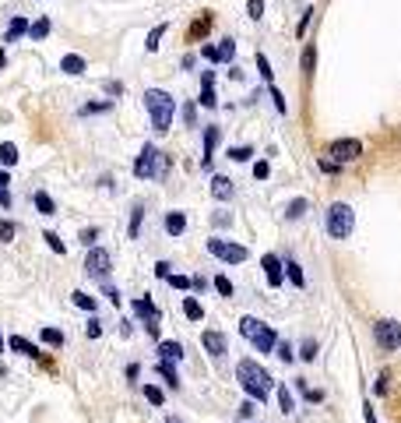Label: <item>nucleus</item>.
Wrapping results in <instances>:
<instances>
[{"instance_id":"35","label":"nucleus","mask_w":401,"mask_h":423,"mask_svg":"<svg viewBox=\"0 0 401 423\" xmlns=\"http://www.w3.org/2000/svg\"><path fill=\"white\" fill-rule=\"evenodd\" d=\"M71 300H74L81 311H96V300H91L88 293H71Z\"/></svg>"},{"instance_id":"60","label":"nucleus","mask_w":401,"mask_h":423,"mask_svg":"<svg viewBox=\"0 0 401 423\" xmlns=\"http://www.w3.org/2000/svg\"><path fill=\"white\" fill-rule=\"evenodd\" d=\"M362 416H366V423H377V416H373V409H369V406H362Z\"/></svg>"},{"instance_id":"18","label":"nucleus","mask_w":401,"mask_h":423,"mask_svg":"<svg viewBox=\"0 0 401 423\" xmlns=\"http://www.w3.org/2000/svg\"><path fill=\"white\" fill-rule=\"evenodd\" d=\"M8 346H11L14 353H21V356H32V360L39 356V349H36L32 342H28V339H21V336H11V339H8Z\"/></svg>"},{"instance_id":"26","label":"nucleus","mask_w":401,"mask_h":423,"mask_svg":"<svg viewBox=\"0 0 401 423\" xmlns=\"http://www.w3.org/2000/svg\"><path fill=\"white\" fill-rule=\"evenodd\" d=\"M183 314H187L191 321H201V318H204V307L197 304L194 296H187V300H183Z\"/></svg>"},{"instance_id":"16","label":"nucleus","mask_w":401,"mask_h":423,"mask_svg":"<svg viewBox=\"0 0 401 423\" xmlns=\"http://www.w3.org/2000/svg\"><path fill=\"white\" fill-rule=\"evenodd\" d=\"M208 32H211V14L204 11V14H201V18H197V21L187 28V39H191V43H197V39H204Z\"/></svg>"},{"instance_id":"47","label":"nucleus","mask_w":401,"mask_h":423,"mask_svg":"<svg viewBox=\"0 0 401 423\" xmlns=\"http://www.w3.org/2000/svg\"><path fill=\"white\" fill-rule=\"evenodd\" d=\"M96 240H99V229H81V244L85 247H96Z\"/></svg>"},{"instance_id":"1","label":"nucleus","mask_w":401,"mask_h":423,"mask_svg":"<svg viewBox=\"0 0 401 423\" xmlns=\"http://www.w3.org/2000/svg\"><path fill=\"white\" fill-rule=\"evenodd\" d=\"M236 381L243 384V391L254 402H264L271 395V374L261 364H254V360H239V364H236Z\"/></svg>"},{"instance_id":"23","label":"nucleus","mask_w":401,"mask_h":423,"mask_svg":"<svg viewBox=\"0 0 401 423\" xmlns=\"http://www.w3.org/2000/svg\"><path fill=\"white\" fill-rule=\"evenodd\" d=\"M60 68H64L67 74H85V56H78V53H67V56H64V64H60Z\"/></svg>"},{"instance_id":"49","label":"nucleus","mask_w":401,"mask_h":423,"mask_svg":"<svg viewBox=\"0 0 401 423\" xmlns=\"http://www.w3.org/2000/svg\"><path fill=\"white\" fill-rule=\"evenodd\" d=\"M215 289H219L222 296H232V282H229L226 276H219V279H215Z\"/></svg>"},{"instance_id":"59","label":"nucleus","mask_w":401,"mask_h":423,"mask_svg":"<svg viewBox=\"0 0 401 423\" xmlns=\"http://www.w3.org/2000/svg\"><path fill=\"white\" fill-rule=\"evenodd\" d=\"M106 296H109V304H120V296H116V289L106 282Z\"/></svg>"},{"instance_id":"3","label":"nucleus","mask_w":401,"mask_h":423,"mask_svg":"<svg viewBox=\"0 0 401 423\" xmlns=\"http://www.w3.org/2000/svg\"><path fill=\"white\" fill-rule=\"evenodd\" d=\"M324 226H327L331 240H349V236H352V229H356V212H352V205H345V201L327 205Z\"/></svg>"},{"instance_id":"58","label":"nucleus","mask_w":401,"mask_h":423,"mask_svg":"<svg viewBox=\"0 0 401 423\" xmlns=\"http://www.w3.org/2000/svg\"><path fill=\"white\" fill-rule=\"evenodd\" d=\"M306 399H310V402H324V391L314 388V391H306Z\"/></svg>"},{"instance_id":"46","label":"nucleus","mask_w":401,"mask_h":423,"mask_svg":"<svg viewBox=\"0 0 401 423\" xmlns=\"http://www.w3.org/2000/svg\"><path fill=\"white\" fill-rule=\"evenodd\" d=\"M246 11H250L254 21H261L264 18V0H250V8H246Z\"/></svg>"},{"instance_id":"24","label":"nucleus","mask_w":401,"mask_h":423,"mask_svg":"<svg viewBox=\"0 0 401 423\" xmlns=\"http://www.w3.org/2000/svg\"><path fill=\"white\" fill-rule=\"evenodd\" d=\"M36 208H39V216H53V212H56V205H53V198L46 194V191H36Z\"/></svg>"},{"instance_id":"39","label":"nucleus","mask_w":401,"mask_h":423,"mask_svg":"<svg viewBox=\"0 0 401 423\" xmlns=\"http://www.w3.org/2000/svg\"><path fill=\"white\" fill-rule=\"evenodd\" d=\"M377 395H387V391H391V371H380V381H377Z\"/></svg>"},{"instance_id":"36","label":"nucleus","mask_w":401,"mask_h":423,"mask_svg":"<svg viewBox=\"0 0 401 423\" xmlns=\"http://www.w3.org/2000/svg\"><path fill=\"white\" fill-rule=\"evenodd\" d=\"M314 64H317V50H314V46H306V53H303V71H306V74H314Z\"/></svg>"},{"instance_id":"14","label":"nucleus","mask_w":401,"mask_h":423,"mask_svg":"<svg viewBox=\"0 0 401 423\" xmlns=\"http://www.w3.org/2000/svg\"><path fill=\"white\" fill-rule=\"evenodd\" d=\"M211 194L219 198V201H229V198L236 194L232 180H229V176H211Z\"/></svg>"},{"instance_id":"8","label":"nucleus","mask_w":401,"mask_h":423,"mask_svg":"<svg viewBox=\"0 0 401 423\" xmlns=\"http://www.w3.org/2000/svg\"><path fill=\"white\" fill-rule=\"evenodd\" d=\"M208 254L222 258V261H229V265L246 261V247H243V244H229V240H208Z\"/></svg>"},{"instance_id":"22","label":"nucleus","mask_w":401,"mask_h":423,"mask_svg":"<svg viewBox=\"0 0 401 423\" xmlns=\"http://www.w3.org/2000/svg\"><path fill=\"white\" fill-rule=\"evenodd\" d=\"M21 36H28V21H25V18H11V25H8V43H18Z\"/></svg>"},{"instance_id":"50","label":"nucleus","mask_w":401,"mask_h":423,"mask_svg":"<svg viewBox=\"0 0 401 423\" xmlns=\"http://www.w3.org/2000/svg\"><path fill=\"white\" fill-rule=\"evenodd\" d=\"M85 331H88V339H99V336H102V324H99V318H91Z\"/></svg>"},{"instance_id":"31","label":"nucleus","mask_w":401,"mask_h":423,"mask_svg":"<svg viewBox=\"0 0 401 423\" xmlns=\"http://www.w3.org/2000/svg\"><path fill=\"white\" fill-rule=\"evenodd\" d=\"M162 36H166V25H155V28L148 32V43H144V46H148L151 53H155V50H159V43H162Z\"/></svg>"},{"instance_id":"52","label":"nucleus","mask_w":401,"mask_h":423,"mask_svg":"<svg viewBox=\"0 0 401 423\" xmlns=\"http://www.w3.org/2000/svg\"><path fill=\"white\" fill-rule=\"evenodd\" d=\"M183 120H187V127H194V120H197V110L187 103V106H183Z\"/></svg>"},{"instance_id":"64","label":"nucleus","mask_w":401,"mask_h":423,"mask_svg":"<svg viewBox=\"0 0 401 423\" xmlns=\"http://www.w3.org/2000/svg\"><path fill=\"white\" fill-rule=\"evenodd\" d=\"M166 423H183V420H176V416H169V420H166Z\"/></svg>"},{"instance_id":"34","label":"nucleus","mask_w":401,"mask_h":423,"mask_svg":"<svg viewBox=\"0 0 401 423\" xmlns=\"http://www.w3.org/2000/svg\"><path fill=\"white\" fill-rule=\"evenodd\" d=\"M279 406H282V413H285V416L296 409V406H292V395H289V388H285V384H279Z\"/></svg>"},{"instance_id":"51","label":"nucleus","mask_w":401,"mask_h":423,"mask_svg":"<svg viewBox=\"0 0 401 423\" xmlns=\"http://www.w3.org/2000/svg\"><path fill=\"white\" fill-rule=\"evenodd\" d=\"M314 356H317V342L306 339V342H303V360H314Z\"/></svg>"},{"instance_id":"10","label":"nucleus","mask_w":401,"mask_h":423,"mask_svg":"<svg viewBox=\"0 0 401 423\" xmlns=\"http://www.w3.org/2000/svg\"><path fill=\"white\" fill-rule=\"evenodd\" d=\"M201 53H204V60H211V64H229V60L236 56V43L222 39V46H204Z\"/></svg>"},{"instance_id":"40","label":"nucleus","mask_w":401,"mask_h":423,"mask_svg":"<svg viewBox=\"0 0 401 423\" xmlns=\"http://www.w3.org/2000/svg\"><path fill=\"white\" fill-rule=\"evenodd\" d=\"M14 223H8V219H0V240H8V244H11V240H14Z\"/></svg>"},{"instance_id":"53","label":"nucleus","mask_w":401,"mask_h":423,"mask_svg":"<svg viewBox=\"0 0 401 423\" xmlns=\"http://www.w3.org/2000/svg\"><path fill=\"white\" fill-rule=\"evenodd\" d=\"M271 99H274V110H279V113H285V99H282V92H279V88H271Z\"/></svg>"},{"instance_id":"29","label":"nucleus","mask_w":401,"mask_h":423,"mask_svg":"<svg viewBox=\"0 0 401 423\" xmlns=\"http://www.w3.org/2000/svg\"><path fill=\"white\" fill-rule=\"evenodd\" d=\"M0 163H4V166H14V163H18V148H14L11 141L0 145Z\"/></svg>"},{"instance_id":"6","label":"nucleus","mask_w":401,"mask_h":423,"mask_svg":"<svg viewBox=\"0 0 401 423\" xmlns=\"http://www.w3.org/2000/svg\"><path fill=\"white\" fill-rule=\"evenodd\" d=\"M373 336H377V346L380 349H401V324L394 321V318H387V321H377L373 324Z\"/></svg>"},{"instance_id":"9","label":"nucleus","mask_w":401,"mask_h":423,"mask_svg":"<svg viewBox=\"0 0 401 423\" xmlns=\"http://www.w3.org/2000/svg\"><path fill=\"white\" fill-rule=\"evenodd\" d=\"M85 271H88L91 279H102L106 282V276H109V254L102 247H91L88 258H85Z\"/></svg>"},{"instance_id":"33","label":"nucleus","mask_w":401,"mask_h":423,"mask_svg":"<svg viewBox=\"0 0 401 423\" xmlns=\"http://www.w3.org/2000/svg\"><path fill=\"white\" fill-rule=\"evenodd\" d=\"M285 276H289V279H292V282L303 289V282H306V279H303V268H299L296 261H285Z\"/></svg>"},{"instance_id":"56","label":"nucleus","mask_w":401,"mask_h":423,"mask_svg":"<svg viewBox=\"0 0 401 423\" xmlns=\"http://www.w3.org/2000/svg\"><path fill=\"white\" fill-rule=\"evenodd\" d=\"M106 92H109V96H120L123 85H120V81H106Z\"/></svg>"},{"instance_id":"5","label":"nucleus","mask_w":401,"mask_h":423,"mask_svg":"<svg viewBox=\"0 0 401 423\" xmlns=\"http://www.w3.org/2000/svg\"><path fill=\"white\" fill-rule=\"evenodd\" d=\"M166 169H169V163H166V156L159 152L155 145H144V148H141V156L134 159V176H138V180L166 176Z\"/></svg>"},{"instance_id":"37","label":"nucleus","mask_w":401,"mask_h":423,"mask_svg":"<svg viewBox=\"0 0 401 423\" xmlns=\"http://www.w3.org/2000/svg\"><path fill=\"white\" fill-rule=\"evenodd\" d=\"M144 399H148L151 406H162V399H166V395H162V388H155V384H148V388H144Z\"/></svg>"},{"instance_id":"61","label":"nucleus","mask_w":401,"mask_h":423,"mask_svg":"<svg viewBox=\"0 0 401 423\" xmlns=\"http://www.w3.org/2000/svg\"><path fill=\"white\" fill-rule=\"evenodd\" d=\"M8 184H11V173H8V169H0V187H8Z\"/></svg>"},{"instance_id":"57","label":"nucleus","mask_w":401,"mask_h":423,"mask_svg":"<svg viewBox=\"0 0 401 423\" xmlns=\"http://www.w3.org/2000/svg\"><path fill=\"white\" fill-rule=\"evenodd\" d=\"M155 276H159V279L169 276V261H159V265H155Z\"/></svg>"},{"instance_id":"15","label":"nucleus","mask_w":401,"mask_h":423,"mask_svg":"<svg viewBox=\"0 0 401 423\" xmlns=\"http://www.w3.org/2000/svg\"><path fill=\"white\" fill-rule=\"evenodd\" d=\"M134 314H138V318H144V321H159V318H162V314H159V307L151 304L148 296H138V300H134Z\"/></svg>"},{"instance_id":"27","label":"nucleus","mask_w":401,"mask_h":423,"mask_svg":"<svg viewBox=\"0 0 401 423\" xmlns=\"http://www.w3.org/2000/svg\"><path fill=\"white\" fill-rule=\"evenodd\" d=\"M141 219H144V205H134V212H131V240H138V233H141Z\"/></svg>"},{"instance_id":"44","label":"nucleus","mask_w":401,"mask_h":423,"mask_svg":"<svg viewBox=\"0 0 401 423\" xmlns=\"http://www.w3.org/2000/svg\"><path fill=\"white\" fill-rule=\"evenodd\" d=\"M279 360H282V364H292V360H296V353H292L289 342H279Z\"/></svg>"},{"instance_id":"32","label":"nucleus","mask_w":401,"mask_h":423,"mask_svg":"<svg viewBox=\"0 0 401 423\" xmlns=\"http://www.w3.org/2000/svg\"><path fill=\"white\" fill-rule=\"evenodd\" d=\"M254 156V148L250 145H239V148H229V159L232 163H246V159H250Z\"/></svg>"},{"instance_id":"55","label":"nucleus","mask_w":401,"mask_h":423,"mask_svg":"<svg viewBox=\"0 0 401 423\" xmlns=\"http://www.w3.org/2000/svg\"><path fill=\"white\" fill-rule=\"evenodd\" d=\"M338 166H342V163H334V159H324V163H321L324 173H338Z\"/></svg>"},{"instance_id":"13","label":"nucleus","mask_w":401,"mask_h":423,"mask_svg":"<svg viewBox=\"0 0 401 423\" xmlns=\"http://www.w3.org/2000/svg\"><path fill=\"white\" fill-rule=\"evenodd\" d=\"M215 103H219V99H215V71H204L201 74V106H215Z\"/></svg>"},{"instance_id":"30","label":"nucleus","mask_w":401,"mask_h":423,"mask_svg":"<svg viewBox=\"0 0 401 423\" xmlns=\"http://www.w3.org/2000/svg\"><path fill=\"white\" fill-rule=\"evenodd\" d=\"M28 36H32L36 43H39V39H46V36H50V21H46V18H39L36 25H28Z\"/></svg>"},{"instance_id":"48","label":"nucleus","mask_w":401,"mask_h":423,"mask_svg":"<svg viewBox=\"0 0 401 423\" xmlns=\"http://www.w3.org/2000/svg\"><path fill=\"white\" fill-rule=\"evenodd\" d=\"M310 14H314V8H306L303 18H299V25H296V36H299V39H303V32H306V25H310Z\"/></svg>"},{"instance_id":"21","label":"nucleus","mask_w":401,"mask_h":423,"mask_svg":"<svg viewBox=\"0 0 401 423\" xmlns=\"http://www.w3.org/2000/svg\"><path fill=\"white\" fill-rule=\"evenodd\" d=\"M159 360H169V364H176V360H183V346H180V342H162V346H159Z\"/></svg>"},{"instance_id":"45","label":"nucleus","mask_w":401,"mask_h":423,"mask_svg":"<svg viewBox=\"0 0 401 423\" xmlns=\"http://www.w3.org/2000/svg\"><path fill=\"white\" fill-rule=\"evenodd\" d=\"M254 413H257V402H254V399H243V406H239V416H243V420H250Z\"/></svg>"},{"instance_id":"63","label":"nucleus","mask_w":401,"mask_h":423,"mask_svg":"<svg viewBox=\"0 0 401 423\" xmlns=\"http://www.w3.org/2000/svg\"><path fill=\"white\" fill-rule=\"evenodd\" d=\"M4 346H8V342H4V336H0V353H4Z\"/></svg>"},{"instance_id":"62","label":"nucleus","mask_w":401,"mask_h":423,"mask_svg":"<svg viewBox=\"0 0 401 423\" xmlns=\"http://www.w3.org/2000/svg\"><path fill=\"white\" fill-rule=\"evenodd\" d=\"M8 64V56H4V50H0V68H4Z\"/></svg>"},{"instance_id":"42","label":"nucleus","mask_w":401,"mask_h":423,"mask_svg":"<svg viewBox=\"0 0 401 423\" xmlns=\"http://www.w3.org/2000/svg\"><path fill=\"white\" fill-rule=\"evenodd\" d=\"M257 71H261V78H264V81H271V64H268V56H264V53H257Z\"/></svg>"},{"instance_id":"4","label":"nucleus","mask_w":401,"mask_h":423,"mask_svg":"<svg viewBox=\"0 0 401 423\" xmlns=\"http://www.w3.org/2000/svg\"><path fill=\"white\" fill-rule=\"evenodd\" d=\"M239 336L243 339H250L261 353H271L274 346H279V339H274V328L257 321V318H239Z\"/></svg>"},{"instance_id":"20","label":"nucleus","mask_w":401,"mask_h":423,"mask_svg":"<svg viewBox=\"0 0 401 423\" xmlns=\"http://www.w3.org/2000/svg\"><path fill=\"white\" fill-rule=\"evenodd\" d=\"M215 145H219V127H208V131H204V166H211Z\"/></svg>"},{"instance_id":"43","label":"nucleus","mask_w":401,"mask_h":423,"mask_svg":"<svg viewBox=\"0 0 401 423\" xmlns=\"http://www.w3.org/2000/svg\"><path fill=\"white\" fill-rule=\"evenodd\" d=\"M109 110V103H88V106H81V116H91V113H106Z\"/></svg>"},{"instance_id":"41","label":"nucleus","mask_w":401,"mask_h":423,"mask_svg":"<svg viewBox=\"0 0 401 423\" xmlns=\"http://www.w3.org/2000/svg\"><path fill=\"white\" fill-rule=\"evenodd\" d=\"M166 282H169L173 289H187V286H191V279H187V276H173V271L166 276Z\"/></svg>"},{"instance_id":"17","label":"nucleus","mask_w":401,"mask_h":423,"mask_svg":"<svg viewBox=\"0 0 401 423\" xmlns=\"http://www.w3.org/2000/svg\"><path fill=\"white\" fill-rule=\"evenodd\" d=\"M183 229H187V216H183V212H169V216H166V233L180 236Z\"/></svg>"},{"instance_id":"25","label":"nucleus","mask_w":401,"mask_h":423,"mask_svg":"<svg viewBox=\"0 0 401 423\" xmlns=\"http://www.w3.org/2000/svg\"><path fill=\"white\" fill-rule=\"evenodd\" d=\"M155 371L166 378V384H169V388H180V378H176V371H173V364H169V360H159V364H155Z\"/></svg>"},{"instance_id":"54","label":"nucleus","mask_w":401,"mask_h":423,"mask_svg":"<svg viewBox=\"0 0 401 423\" xmlns=\"http://www.w3.org/2000/svg\"><path fill=\"white\" fill-rule=\"evenodd\" d=\"M268 173H271L268 163H257V166H254V176H257V180H268Z\"/></svg>"},{"instance_id":"2","label":"nucleus","mask_w":401,"mask_h":423,"mask_svg":"<svg viewBox=\"0 0 401 423\" xmlns=\"http://www.w3.org/2000/svg\"><path fill=\"white\" fill-rule=\"evenodd\" d=\"M144 106H148V113H151V127H155L159 134H166L169 124H173V113H176L173 96L162 92V88H148V92H144Z\"/></svg>"},{"instance_id":"38","label":"nucleus","mask_w":401,"mask_h":423,"mask_svg":"<svg viewBox=\"0 0 401 423\" xmlns=\"http://www.w3.org/2000/svg\"><path fill=\"white\" fill-rule=\"evenodd\" d=\"M43 240L50 244V251H56V254H64V251H67V247H64V240H60L56 233H43Z\"/></svg>"},{"instance_id":"7","label":"nucleus","mask_w":401,"mask_h":423,"mask_svg":"<svg viewBox=\"0 0 401 423\" xmlns=\"http://www.w3.org/2000/svg\"><path fill=\"white\" fill-rule=\"evenodd\" d=\"M327 156H331L334 163H356V159L362 156V141H356V138H338V141H331Z\"/></svg>"},{"instance_id":"11","label":"nucleus","mask_w":401,"mask_h":423,"mask_svg":"<svg viewBox=\"0 0 401 423\" xmlns=\"http://www.w3.org/2000/svg\"><path fill=\"white\" fill-rule=\"evenodd\" d=\"M201 346H204L215 360H222V356H226V349H229V342H226L222 331H204V336H201Z\"/></svg>"},{"instance_id":"28","label":"nucleus","mask_w":401,"mask_h":423,"mask_svg":"<svg viewBox=\"0 0 401 423\" xmlns=\"http://www.w3.org/2000/svg\"><path fill=\"white\" fill-rule=\"evenodd\" d=\"M43 342H46V346H53V349H60V346H64V331H56V328H43Z\"/></svg>"},{"instance_id":"19","label":"nucleus","mask_w":401,"mask_h":423,"mask_svg":"<svg viewBox=\"0 0 401 423\" xmlns=\"http://www.w3.org/2000/svg\"><path fill=\"white\" fill-rule=\"evenodd\" d=\"M306 212H310V201H306V198H296V201H289V208H285V219H303L306 216Z\"/></svg>"},{"instance_id":"12","label":"nucleus","mask_w":401,"mask_h":423,"mask_svg":"<svg viewBox=\"0 0 401 423\" xmlns=\"http://www.w3.org/2000/svg\"><path fill=\"white\" fill-rule=\"evenodd\" d=\"M264 276H268V282L274 286V289H279L282 286V279H285V265L279 261V258H274V254H264Z\"/></svg>"}]
</instances>
